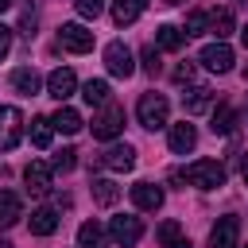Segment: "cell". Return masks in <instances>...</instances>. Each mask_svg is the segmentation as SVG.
<instances>
[{
    "instance_id": "1",
    "label": "cell",
    "mask_w": 248,
    "mask_h": 248,
    "mask_svg": "<svg viewBox=\"0 0 248 248\" xmlns=\"http://www.w3.org/2000/svg\"><path fill=\"white\" fill-rule=\"evenodd\" d=\"M178 178L198 190H217V186H225V167L217 159H194L186 170H178Z\"/></svg>"
},
{
    "instance_id": "2",
    "label": "cell",
    "mask_w": 248,
    "mask_h": 248,
    "mask_svg": "<svg viewBox=\"0 0 248 248\" xmlns=\"http://www.w3.org/2000/svg\"><path fill=\"white\" fill-rule=\"evenodd\" d=\"M136 116H140V124H143L147 132H155V128H167L170 101H167L163 93H143V97H140V105H136Z\"/></svg>"
},
{
    "instance_id": "3",
    "label": "cell",
    "mask_w": 248,
    "mask_h": 248,
    "mask_svg": "<svg viewBox=\"0 0 248 248\" xmlns=\"http://www.w3.org/2000/svg\"><path fill=\"white\" fill-rule=\"evenodd\" d=\"M23 140V112L16 105H0V151L19 147Z\"/></svg>"
},
{
    "instance_id": "4",
    "label": "cell",
    "mask_w": 248,
    "mask_h": 248,
    "mask_svg": "<svg viewBox=\"0 0 248 248\" xmlns=\"http://www.w3.org/2000/svg\"><path fill=\"white\" fill-rule=\"evenodd\" d=\"M120 132H124V108L120 105H105L93 116V136L97 140H116Z\"/></svg>"
},
{
    "instance_id": "5",
    "label": "cell",
    "mask_w": 248,
    "mask_h": 248,
    "mask_svg": "<svg viewBox=\"0 0 248 248\" xmlns=\"http://www.w3.org/2000/svg\"><path fill=\"white\" fill-rule=\"evenodd\" d=\"M58 46H66L70 54H85V50H93V31L81 27V23H62L58 27Z\"/></svg>"
},
{
    "instance_id": "6",
    "label": "cell",
    "mask_w": 248,
    "mask_h": 248,
    "mask_svg": "<svg viewBox=\"0 0 248 248\" xmlns=\"http://www.w3.org/2000/svg\"><path fill=\"white\" fill-rule=\"evenodd\" d=\"M209 248H240V217H217L209 229Z\"/></svg>"
},
{
    "instance_id": "7",
    "label": "cell",
    "mask_w": 248,
    "mask_h": 248,
    "mask_svg": "<svg viewBox=\"0 0 248 248\" xmlns=\"http://www.w3.org/2000/svg\"><path fill=\"white\" fill-rule=\"evenodd\" d=\"M105 66H108V74H112V78H132V74H136L132 50H128V46H124L120 39L105 46Z\"/></svg>"
},
{
    "instance_id": "8",
    "label": "cell",
    "mask_w": 248,
    "mask_h": 248,
    "mask_svg": "<svg viewBox=\"0 0 248 248\" xmlns=\"http://www.w3.org/2000/svg\"><path fill=\"white\" fill-rule=\"evenodd\" d=\"M108 236H112V244H120V248H132V244L143 236V225H140V217H128V213H120V217H112V225H108Z\"/></svg>"
},
{
    "instance_id": "9",
    "label": "cell",
    "mask_w": 248,
    "mask_h": 248,
    "mask_svg": "<svg viewBox=\"0 0 248 248\" xmlns=\"http://www.w3.org/2000/svg\"><path fill=\"white\" fill-rule=\"evenodd\" d=\"M198 58H202V66H205V70H213V74H229V70H232V46H225L221 39H217V43H209Z\"/></svg>"
},
{
    "instance_id": "10",
    "label": "cell",
    "mask_w": 248,
    "mask_h": 248,
    "mask_svg": "<svg viewBox=\"0 0 248 248\" xmlns=\"http://www.w3.org/2000/svg\"><path fill=\"white\" fill-rule=\"evenodd\" d=\"M74 89H78V78H74V70H70V66H58V70H50V78H46V93H50L54 101H66V97H74Z\"/></svg>"
},
{
    "instance_id": "11",
    "label": "cell",
    "mask_w": 248,
    "mask_h": 248,
    "mask_svg": "<svg viewBox=\"0 0 248 248\" xmlns=\"http://www.w3.org/2000/svg\"><path fill=\"white\" fill-rule=\"evenodd\" d=\"M132 205L143 209V213H155V209L163 205V186H155V182H136V186H132Z\"/></svg>"
},
{
    "instance_id": "12",
    "label": "cell",
    "mask_w": 248,
    "mask_h": 248,
    "mask_svg": "<svg viewBox=\"0 0 248 248\" xmlns=\"http://www.w3.org/2000/svg\"><path fill=\"white\" fill-rule=\"evenodd\" d=\"M50 174H54V167L50 163H39V159L23 167V182H27L31 194H46L50 190Z\"/></svg>"
},
{
    "instance_id": "13",
    "label": "cell",
    "mask_w": 248,
    "mask_h": 248,
    "mask_svg": "<svg viewBox=\"0 0 248 248\" xmlns=\"http://www.w3.org/2000/svg\"><path fill=\"white\" fill-rule=\"evenodd\" d=\"M167 143H170V151L174 155H186V151H194V143H198V128L194 124H170V136H167Z\"/></svg>"
},
{
    "instance_id": "14",
    "label": "cell",
    "mask_w": 248,
    "mask_h": 248,
    "mask_svg": "<svg viewBox=\"0 0 248 248\" xmlns=\"http://www.w3.org/2000/svg\"><path fill=\"white\" fill-rule=\"evenodd\" d=\"M101 163H105L108 170H132V167H136V151H132L128 143H112V147L101 155Z\"/></svg>"
},
{
    "instance_id": "15",
    "label": "cell",
    "mask_w": 248,
    "mask_h": 248,
    "mask_svg": "<svg viewBox=\"0 0 248 248\" xmlns=\"http://www.w3.org/2000/svg\"><path fill=\"white\" fill-rule=\"evenodd\" d=\"M23 217V202L16 190H0V229H12Z\"/></svg>"
},
{
    "instance_id": "16",
    "label": "cell",
    "mask_w": 248,
    "mask_h": 248,
    "mask_svg": "<svg viewBox=\"0 0 248 248\" xmlns=\"http://www.w3.org/2000/svg\"><path fill=\"white\" fill-rule=\"evenodd\" d=\"M143 8H147V0H112V23H116V27L136 23V19L143 16Z\"/></svg>"
},
{
    "instance_id": "17",
    "label": "cell",
    "mask_w": 248,
    "mask_h": 248,
    "mask_svg": "<svg viewBox=\"0 0 248 248\" xmlns=\"http://www.w3.org/2000/svg\"><path fill=\"white\" fill-rule=\"evenodd\" d=\"M27 229H31L35 236H50V232L58 229V213H54L50 205H43V209H31V217H27Z\"/></svg>"
},
{
    "instance_id": "18",
    "label": "cell",
    "mask_w": 248,
    "mask_h": 248,
    "mask_svg": "<svg viewBox=\"0 0 248 248\" xmlns=\"http://www.w3.org/2000/svg\"><path fill=\"white\" fill-rule=\"evenodd\" d=\"M182 105H186V116H198V112H205V108L213 105V89L194 85L190 93H182Z\"/></svg>"
},
{
    "instance_id": "19",
    "label": "cell",
    "mask_w": 248,
    "mask_h": 248,
    "mask_svg": "<svg viewBox=\"0 0 248 248\" xmlns=\"http://www.w3.org/2000/svg\"><path fill=\"white\" fill-rule=\"evenodd\" d=\"M78 248H108V232L97 221H85L78 229Z\"/></svg>"
},
{
    "instance_id": "20",
    "label": "cell",
    "mask_w": 248,
    "mask_h": 248,
    "mask_svg": "<svg viewBox=\"0 0 248 248\" xmlns=\"http://www.w3.org/2000/svg\"><path fill=\"white\" fill-rule=\"evenodd\" d=\"M155 43H159L163 50H182V46H186V31L174 27V23H163V27L155 31Z\"/></svg>"
},
{
    "instance_id": "21",
    "label": "cell",
    "mask_w": 248,
    "mask_h": 248,
    "mask_svg": "<svg viewBox=\"0 0 248 248\" xmlns=\"http://www.w3.org/2000/svg\"><path fill=\"white\" fill-rule=\"evenodd\" d=\"M12 85H16V89H19L23 97H35L43 81H39V74H35L31 66H19V70H12Z\"/></svg>"
},
{
    "instance_id": "22",
    "label": "cell",
    "mask_w": 248,
    "mask_h": 248,
    "mask_svg": "<svg viewBox=\"0 0 248 248\" xmlns=\"http://www.w3.org/2000/svg\"><path fill=\"white\" fill-rule=\"evenodd\" d=\"M159 244H163V248H194V244L182 236V225H178V221H163V225H159Z\"/></svg>"
},
{
    "instance_id": "23",
    "label": "cell",
    "mask_w": 248,
    "mask_h": 248,
    "mask_svg": "<svg viewBox=\"0 0 248 248\" xmlns=\"http://www.w3.org/2000/svg\"><path fill=\"white\" fill-rule=\"evenodd\" d=\"M50 124H54V132H66V136H74V132H81V116L70 108V105H62L54 116H50Z\"/></svg>"
},
{
    "instance_id": "24",
    "label": "cell",
    "mask_w": 248,
    "mask_h": 248,
    "mask_svg": "<svg viewBox=\"0 0 248 248\" xmlns=\"http://www.w3.org/2000/svg\"><path fill=\"white\" fill-rule=\"evenodd\" d=\"M81 97H85V105H108V81L105 78H89L81 85Z\"/></svg>"
},
{
    "instance_id": "25",
    "label": "cell",
    "mask_w": 248,
    "mask_h": 248,
    "mask_svg": "<svg viewBox=\"0 0 248 248\" xmlns=\"http://www.w3.org/2000/svg\"><path fill=\"white\" fill-rule=\"evenodd\" d=\"M27 136H31V143H35V147H50V136H54L50 116H35V120H31V128H27Z\"/></svg>"
},
{
    "instance_id": "26",
    "label": "cell",
    "mask_w": 248,
    "mask_h": 248,
    "mask_svg": "<svg viewBox=\"0 0 248 248\" xmlns=\"http://www.w3.org/2000/svg\"><path fill=\"white\" fill-rule=\"evenodd\" d=\"M116 198H120V186L112 178H93V202L97 205H116Z\"/></svg>"
},
{
    "instance_id": "27",
    "label": "cell",
    "mask_w": 248,
    "mask_h": 248,
    "mask_svg": "<svg viewBox=\"0 0 248 248\" xmlns=\"http://www.w3.org/2000/svg\"><path fill=\"white\" fill-rule=\"evenodd\" d=\"M209 128H213L217 136H229V132L236 128V112H232V108H229V105L221 101V105L213 108V124H209Z\"/></svg>"
},
{
    "instance_id": "28",
    "label": "cell",
    "mask_w": 248,
    "mask_h": 248,
    "mask_svg": "<svg viewBox=\"0 0 248 248\" xmlns=\"http://www.w3.org/2000/svg\"><path fill=\"white\" fill-rule=\"evenodd\" d=\"M209 31H213L217 39L232 35V12H229V8H217V12H209Z\"/></svg>"
},
{
    "instance_id": "29",
    "label": "cell",
    "mask_w": 248,
    "mask_h": 248,
    "mask_svg": "<svg viewBox=\"0 0 248 248\" xmlns=\"http://www.w3.org/2000/svg\"><path fill=\"white\" fill-rule=\"evenodd\" d=\"M182 31H186V39H190V35H205V31H209V12H190Z\"/></svg>"
},
{
    "instance_id": "30",
    "label": "cell",
    "mask_w": 248,
    "mask_h": 248,
    "mask_svg": "<svg viewBox=\"0 0 248 248\" xmlns=\"http://www.w3.org/2000/svg\"><path fill=\"white\" fill-rule=\"evenodd\" d=\"M74 163H78V151H74V147H62V151L50 159L54 170H74Z\"/></svg>"
},
{
    "instance_id": "31",
    "label": "cell",
    "mask_w": 248,
    "mask_h": 248,
    "mask_svg": "<svg viewBox=\"0 0 248 248\" xmlns=\"http://www.w3.org/2000/svg\"><path fill=\"white\" fill-rule=\"evenodd\" d=\"M74 8H78V16H85V19H97V16L105 12V0H74Z\"/></svg>"
},
{
    "instance_id": "32",
    "label": "cell",
    "mask_w": 248,
    "mask_h": 248,
    "mask_svg": "<svg viewBox=\"0 0 248 248\" xmlns=\"http://www.w3.org/2000/svg\"><path fill=\"white\" fill-rule=\"evenodd\" d=\"M140 58H143V70H147V74H159V50H155V46H143Z\"/></svg>"
},
{
    "instance_id": "33",
    "label": "cell",
    "mask_w": 248,
    "mask_h": 248,
    "mask_svg": "<svg viewBox=\"0 0 248 248\" xmlns=\"http://www.w3.org/2000/svg\"><path fill=\"white\" fill-rule=\"evenodd\" d=\"M8 50H12V27H8V23H0V62L8 58Z\"/></svg>"
},
{
    "instance_id": "34",
    "label": "cell",
    "mask_w": 248,
    "mask_h": 248,
    "mask_svg": "<svg viewBox=\"0 0 248 248\" xmlns=\"http://www.w3.org/2000/svg\"><path fill=\"white\" fill-rule=\"evenodd\" d=\"M174 81H194V62H182L174 70Z\"/></svg>"
},
{
    "instance_id": "35",
    "label": "cell",
    "mask_w": 248,
    "mask_h": 248,
    "mask_svg": "<svg viewBox=\"0 0 248 248\" xmlns=\"http://www.w3.org/2000/svg\"><path fill=\"white\" fill-rule=\"evenodd\" d=\"M240 178H244V186H248V155L240 159Z\"/></svg>"
},
{
    "instance_id": "36",
    "label": "cell",
    "mask_w": 248,
    "mask_h": 248,
    "mask_svg": "<svg viewBox=\"0 0 248 248\" xmlns=\"http://www.w3.org/2000/svg\"><path fill=\"white\" fill-rule=\"evenodd\" d=\"M12 4H16V0H0V12H8V8H12Z\"/></svg>"
},
{
    "instance_id": "37",
    "label": "cell",
    "mask_w": 248,
    "mask_h": 248,
    "mask_svg": "<svg viewBox=\"0 0 248 248\" xmlns=\"http://www.w3.org/2000/svg\"><path fill=\"white\" fill-rule=\"evenodd\" d=\"M240 39H244V46H248V23H244V27H240Z\"/></svg>"
},
{
    "instance_id": "38",
    "label": "cell",
    "mask_w": 248,
    "mask_h": 248,
    "mask_svg": "<svg viewBox=\"0 0 248 248\" xmlns=\"http://www.w3.org/2000/svg\"><path fill=\"white\" fill-rule=\"evenodd\" d=\"M0 248H16V244H12V240H0Z\"/></svg>"
},
{
    "instance_id": "39",
    "label": "cell",
    "mask_w": 248,
    "mask_h": 248,
    "mask_svg": "<svg viewBox=\"0 0 248 248\" xmlns=\"http://www.w3.org/2000/svg\"><path fill=\"white\" fill-rule=\"evenodd\" d=\"M244 120H248V101H244Z\"/></svg>"
},
{
    "instance_id": "40",
    "label": "cell",
    "mask_w": 248,
    "mask_h": 248,
    "mask_svg": "<svg viewBox=\"0 0 248 248\" xmlns=\"http://www.w3.org/2000/svg\"><path fill=\"white\" fill-rule=\"evenodd\" d=\"M163 4H182V0H163Z\"/></svg>"
}]
</instances>
